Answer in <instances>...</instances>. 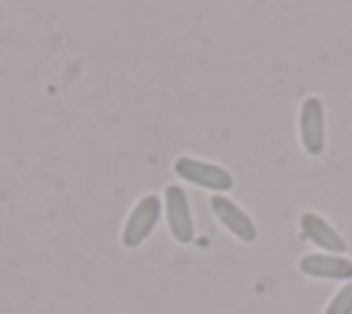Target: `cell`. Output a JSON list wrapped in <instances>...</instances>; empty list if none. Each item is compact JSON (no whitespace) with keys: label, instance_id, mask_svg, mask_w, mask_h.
I'll return each instance as SVG.
<instances>
[{"label":"cell","instance_id":"cell-5","mask_svg":"<svg viewBox=\"0 0 352 314\" xmlns=\"http://www.w3.org/2000/svg\"><path fill=\"white\" fill-rule=\"evenodd\" d=\"M209 207H212L214 218L220 220V226L228 229L236 240H242V242H253L256 240V223L236 201H231L228 196H212Z\"/></svg>","mask_w":352,"mask_h":314},{"label":"cell","instance_id":"cell-3","mask_svg":"<svg viewBox=\"0 0 352 314\" xmlns=\"http://www.w3.org/2000/svg\"><path fill=\"white\" fill-rule=\"evenodd\" d=\"M162 212L168 218V229L173 242L187 245L195 237V223H192V212H190V201L187 193L179 185H168L165 187V198H162Z\"/></svg>","mask_w":352,"mask_h":314},{"label":"cell","instance_id":"cell-6","mask_svg":"<svg viewBox=\"0 0 352 314\" xmlns=\"http://www.w3.org/2000/svg\"><path fill=\"white\" fill-rule=\"evenodd\" d=\"M300 273L308 278H330V281H352V259L338 253H305L300 256Z\"/></svg>","mask_w":352,"mask_h":314},{"label":"cell","instance_id":"cell-1","mask_svg":"<svg viewBox=\"0 0 352 314\" xmlns=\"http://www.w3.org/2000/svg\"><path fill=\"white\" fill-rule=\"evenodd\" d=\"M162 218V198L154 193H146L143 198H138V204L129 209L124 229H121V242L124 248H138L146 242V237L154 231L157 220Z\"/></svg>","mask_w":352,"mask_h":314},{"label":"cell","instance_id":"cell-4","mask_svg":"<svg viewBox=\"0 0 352 314\" xmlns=\"http://www.w3.org/2000/svg\"><path fill=\"white\" fill-rule=\"evenodd\" d=\"M300 143L308 157L324 151V105L319 96H305L300 105Z\"/></svg>","mask_w":352,"mask_h":314},{"label":"cell","instance_id":"cell-2","mask_svg":"<svg viewBox=\"0 0 352 314\" xmlns=\"http://www.w3.org/2000/svg\"><path fill=\"white\" fill-rule=\"evenodd\" d=\"M173 171H176L182 179H187V182H192V185H198V187L214 190V196H223V193L231 190V185H234V176H231L228 168H223V165H217V163L198 160V157H187V154L173 160Z\"/></svg>","mask_w":352,"mask_h":314},{"label":"cell","instance_id":"cell-8","mask_svg":"<svg viewBox=\"0 0 352 314\" xmlns=\"http://www.w3.org/2000/svg\"><path fill=\"white\" fill-rule=\"evenodd\" d=\"M324 314H352V281H346L324 306Z\"/></svg>","mask_w":352,"mask_h":314},{"label":"cell","instance_id":"cell-7","mask_svg":"<svg viewBox=\"0 0 352 314\" xmlns=\"http://www.w3.org/2000/svg\"><path fill=\"white\" fill-rule=\"evenodd\" d=\"M300 229H302V237L311 240L314 245H319L324 253H338L341 256L346 251V240L336 231V226H330L316 212H302L300 215Z\"/></svg>","mask_w":352,"mask_h":314}]
</instances>
